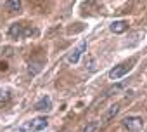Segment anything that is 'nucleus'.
Segmentation results:
<instances>
[{
    "mask_svg": "<svg viewBox=\"0 0 147 132\" xmlns=\"http://www.w3.org/2000/svg\"><path fill=\"white\" fill-rule=\"evenodd\" d=\"M47 125H49V120L45 116H36L30 122H24L18 129V132H38V130H43Z\"/></svg>",
    "mask_w": 147,
    "mask_h": 132,
    "instance_id": "obj_1",
    "label": "nucleus"
},
{
    "mask_svg": "<svg viewBox=\"0 0 147 132\" xmlns=\"http://www.w3.org/2000/svg\"><path fill=\"white\" fill-rule=\"evenodd\" d=\"M133 61H130V63H123V64H119V66H114V68L109 71V78L111 80H119V78H123L131 68H133Z\"/></svg>",
    "mask_w": 147,
    "mask_h": 132,
    "instance_id": "obj_2",
    "label": "nucleus"
},
{
    "mask_svg": "<svg viewBox=\"0 0 147 132\" xmlns=\"http://www.w3.org/2000/svg\"><path fill=\"white\" fill-rule=\"evenodd\" d=\"M123 127L128 132H140L142 127H144V120L140 116H126L123 120Z\"/></svg>",
    "mask_w": 147,
    "mask_h": 132,
    "instance_id": "obj_3",
    "label": "nucleus"
},
{
    "mask_svg": "<svg viewBox=\"0 0 147 132\" xmlns=\"http://www.w3.org/2000/svg\"><path fill=\"white\" fill-rule=\"evenodd\" d=\"M30 33H31V30H24V26L21 23H14L9 28V37L11 38H23V37H26Z\"/></svg>",
    "mask_w": 147,
    "mask_h": 132,
    "instance_id": "obj_4",
    "label": "nucleus"
},
{
    "mask_svg": "<svg viewBox=\"0 0 147 132\" xmlns=\"http://www.w3.org/2000/svg\"><path fill=\"white\" fill-rule=\"evenodd\" d=\"M85 50H87V42H82L76 49H73V52L67 56V61H69L71 64H76V63L80 61V56H82Z\"/></svg>",
    "mask_w": 147,
    "mask_h": 132,
    "instance_id": "obj_5",
    "label": "nucleus"
},
{
    "mask_svg": "<svg viewBox=\"0 0 147 132\" xmlns=\"http://www.w3.org/2000/svg\"><path fill=\"white\" fill-rule=\"evenodd\" d=\"M126 30H128V23H126V21H123V19L111 23V31H113V33H116V35H121V33H125Z\"/></svg>",
    "mask_w": 147,
    "mask_h": 132,
    "instance_id": "obj_6",
    "label": "nucleus"
},
{
    "mask_svg": "<svg viewBox=\"0 0 147 132\" xmlns=\"http://www.w3.org/2000/svg\"><path fill=\"white\" fill-rule=\"evenodd\" d=\"M50 108H52V101H50V97H47V96L42 97V99L35 104V110H36V111H49Z\"/></svg>",
    "mask_w": 147,
    "mask_h": 132,
    "instance_id": "obj_7",
    "label": "nucleus"
},
{
    "mask_svg": "<svg viewBox=\"0 0 147 132\" xmlns=\"http://www.w3.org/2000/svg\"><path fill=\"white\" fill-rule=\"evenodd\" d=\"M118 111H119V104H113V106L107 110V113L104 115V118H102V120H104V123H107L111 118H114V116L118 115Z\"/></svg>",
    "mask_w": 147,
    "mask_h": 132,
    "instance_id": "obj_8",
    "label": "nucleus"
},
{
    "mask_svg": "<svg viewBox=\"0 0 147 132\" xmlns=\"http://www.w3.org/2000/svg\"><path fill=\"white\" fill-rule=\"evenodd\" d=\"M7 9L11 12H16L21 9V0H7Z\"/></svg>",
    "mask_w": 147,
    "mask_h": 132,
    "instance_id": "obj_9",
    "label": "nucleus"
},
{
    "mask_svg": "<svg viewBox=\"0 0 147 132\" xmlns=\"http://www.w3.org/2000/svg\"><path fill=\"white\" fill-rule=\"evenodd\" d=\"M11 99V92L7 89H0V104L2 103H7Z\"/></svg>",
    "mask_w": 147,
    "mask_h": 132,
    "instance_id": "obj_10",
    "label": "nucleus"
},
{
    "mask_svg": "<svg viewBox=\"0 0 147 132\" xmlns=\"http://www.w3.org/2000/svg\"><path fill=\"white\" fill-rule=\"evenodd\" d=\"M99 129V123L97 122H90V123H87V127L82 130V132H95Z\"/></svg>",
    "mask_w": 147,
    "mask_h": 132,
    "instance_id": "obj_11",
    "label": "nucleus"
},
{
    "mask_svg": "<svg viewBox=\"0 0 147 132\" xmlns=\"http://www.w3.org/2000/svg\"><path fill=\"white\" fill-rule=\"evenodd\" d=\"M123 87H125V85H123V84H119V85H116V87H113V89H109V90L106 92V96H111L113 92H116V90H121Z\"/></svg>",
    "mask_w": 147,
    "mask_h": 132,
    "instance_id": "obj_12",
    "label": "nucleus"
},
{
    "mask_svg": "<svg viewBox=\"0 0 147 132\" xmlns=\"http://www.w3.org/2000/svg\"><path fill=\"white\" fill-rule=\"evenodd\" d=\"M0 70H7V64L5 63H0Z\"/></svg>",
    "mask_w": 147,
    "mask_h": 132,
    "instance_id": "obj_13",
    "label": "nucleus"
}]
</instances>
